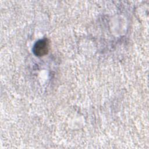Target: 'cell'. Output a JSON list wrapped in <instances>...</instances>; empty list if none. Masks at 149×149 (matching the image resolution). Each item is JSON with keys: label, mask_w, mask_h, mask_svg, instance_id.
Segmentation results:
<instances>
[{"label": "cell", "mask_w": 149, "mask_h": 149, "mask_svg": "<svg viewBox=\"0 0 149 149\" xmlns=\"http://www.w3.org/2000/svg\"><path fill=\"white\" fill-rule=\"evenodd\" d=\"M49 43L47 38L37 41L33 46V51L37 56H42L48 54L49 51Z\"/></svg>", "instance_id": "cell-1"}]
</instances>
